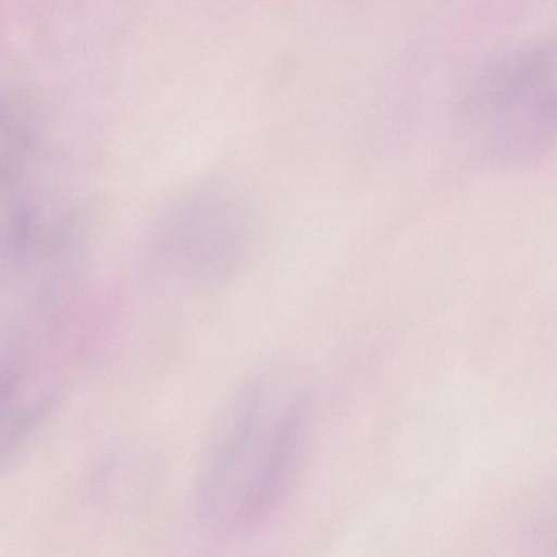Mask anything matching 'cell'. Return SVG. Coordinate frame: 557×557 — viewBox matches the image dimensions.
I'll use <instances>...</instances> for the list:
<instances>
[{"label":"cell","instance_id":"cell-1","mask_svg":"<svg viewBox=\"0 0 557 557\" xmlns=\"http://www.w3.org/2000/svg\"><path fill=\"white\" fill-rule=\"evenodd\" d=\"M305 426L304 399L277 370L259 368L230 387L194 468V505L207 528L238 536L275 515L293 485Z\"/></svg>","mask_w":557,"mask_h":557},{"label":"cell","instance_id":"cell-3","mask_svg":"<svg viewBox=\"0 0 557 557\" xmlns=\"http://www.w3.org/2000/svg\"><path fill=\"white\" fill-rule=\"evenodd\" d=\"M472 87L474 111L502 146L528 148L548 139L555 123L554 40L540 38L505 51L482 69Z\"/></svg>","mask_w":557,"mask_h":557},{"label":"cell","instance_id":"cell-2","mask_svg":"<svg viewBox=\"0 0 557 557\" xmlns=\"http://www.w3.org/2000/svg\"><path fill=\"white\" fill-rule=\"evenodd\" d=\"M255 221L244 197L221 184L202 185L165 210L152 236L157 265L190 287L219 285L246 263Z\"/></svg>","mask_w":557,"mask_h":557}]
</instances>
